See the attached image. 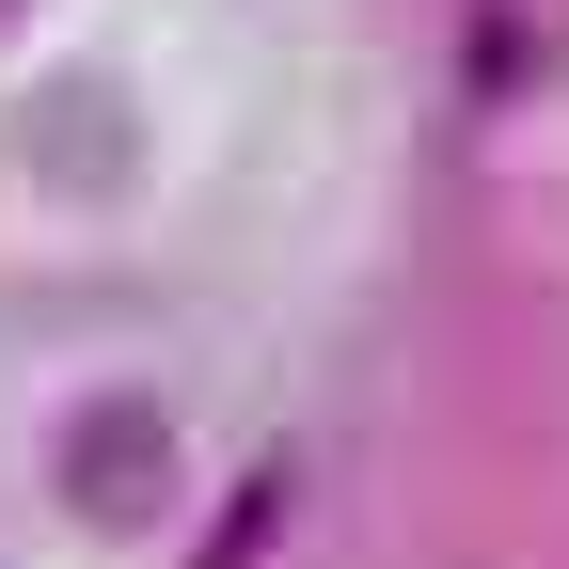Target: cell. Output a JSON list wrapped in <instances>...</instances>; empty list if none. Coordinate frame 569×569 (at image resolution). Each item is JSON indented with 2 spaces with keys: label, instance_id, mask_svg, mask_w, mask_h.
<instances>
[{
  "label": "cell",
  "instance_id": "7a4b0ae2",
  "mask_svg": "<svg viewBox=\"0 0 569 569\" xmlns=\"http://www.w3.org/2000/svg\"><path fill=\"white\" fill-rule=\"evenodd\" d=\"M111 142H127L111 96H48V111H32V159H111Z\"/></svg>",
  "mask_w": 569,
  "mask_h": 569
},
{
  "label": "cell",
  "instance_id": "6da1fadb",
  "mask_svg": "<svg viewBox=\"0 0 569 569\" xmlns=\"http://www.w3.org/2000/svg\"><path fill=\"white\" fill-rule=\"evenodd\" d=\"M63 507L80 522H159L174 507V411L159 396H80V427H63Z\"/></svg>",
  "mask_w": 569,
  "mask_h": 569
},
{
  "label": "cell",
  "instance_id": "3957f363",
  "mask_svg": "<svg viewBox=\"0 0 569 569\" xmlns=\"http://www.w3.org/2000/svg\"><path fill=\"white\" fill-rule=\"evenodd\" d=\"M17 17H32V0H0V32H17Z\"/></svg>",
  "mask_w": 569,
  "mask_h": 569
}]
</instances>
